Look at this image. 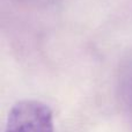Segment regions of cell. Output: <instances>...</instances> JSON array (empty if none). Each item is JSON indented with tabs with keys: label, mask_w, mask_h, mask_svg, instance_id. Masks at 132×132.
Masks as SVG:
<instances>
[{
	"label": "cell",
	"mask_w": 132,
	"mask_h": 132,
	"mask_svg": "<svg viewBox=\"0 0 132 132\" xmlns=\"http://www.w3.org/2000/svg\"><path fill=\"white\" fill-rule=\"evenodd\" d=\"M4 132H55L52 111L41 101H20L11 109Z\"/></svg>",
	"instance_id": "cell-1"
},
{
	"label": "cell",
	"mask_w": 132,
	"mask_h": 132,
	"mask_svg": "<svg viewBox=\"0 0 132 132\" xmlns=\"http://www.w3.org/2000/svg\"><path fill=\"white\" fill-rule=\"evenodd\" d=\"M124 97L132 116V68L126 74L125 80H124Z\"/></svg>",
	"instance_id": "cell-2"
},
{
	"label": "cell",
	"mask_w": 132,
	"mask_h": 132,
	"mask_svg": "<svg viewBox=\"0 0 132 132\" xmlns=\"http://www.w3.org/2000/svg\"><path fill=\"white\" fill-rule=\"evenodd\" d=\"M26 2H29L32 5H37V6H50L58 1V0H23Z\"/></svg>",
	"instance_id": "cell-3"
}]
</instances>
